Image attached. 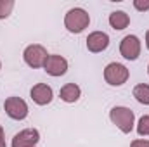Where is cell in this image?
<instances>
[{
	"label": "cell",
	"instance_id": "obj_1",
	"mask_svg": "<svg viewBox=\"0 0 149 147\" xmlns=\"http://www.w3.org/2000/svg\"><path fill=\"white\" fill-rule=\"evenodd\" d=\"M88 23H90V16L87 14V10L80 7L70 9L64 17V26L70 33H81L88 26Z\"/></svg>",
	"mask_w": 149,
	"mask_h": 147
},
{
	"label": "cell",
	"instance_id": "obj_2",
	"mask_svg": "<svg viewBox=\"0 0 149 147\" xmlns=\"http://www.w3.org/2000/svg\"><path fill=\"white\" fill-rule=\"evenodd\" d=\"M109 118H111V121L123 132V133H130V132L134 130L135 116H134V111L132 109L123 107V106L113 107L111 112H109Z\"/></svg>",
	"mask_w": 149,
	"mask_h": 147
},
{
	"label": "cell",
	"instance_id": "obj_3",
	"mask_svg": "<svg viewBox=\"0 0 149 147\" xmlns=\"http://www.w3.org/2000/svg\"><path fill=\"white\" fill-rule=\"evenodd\" d=\"M104 80L113 87H120L128 80V69L120 62H111L104 69Z\"/></svg>",
	"mask_w": 149,
	"mask_h": 147
},
{
	"label": "cell",
	"instance_id": "obj_4",
	"mask_svg": "<svg viewBox=\"0 0 149 147\" xmlns=\"http://www.w3.org/2000/svg\"><path fill=\"white\" fill-rule=\"evenodd\" d=\"M23 57L30 68H42L45 64L49 54H47L45 47H42V45H30V47H26Z\"/></svg>",
	"mask_w": 149,
	"mask_h": 147
},
{
	"label": "cell",
	"instance_id": "obj_5",
	"mask_svg": "<svg viewBox=\"0 0 149 147\" xmlns=\"http://www.w3.org/2000/svg\"><path fill=\"white\" fill-rule=\"evenodd\" d=\"M3 109L9 118L17 119V121H21L28 116V104L19 97H9L3 104Z\"/></svg>",
	"mask_w": 149,
	"mask_h": 147
},
{
	"label": "cell",
	"instance_id": "obj_6",
	"mask_svg": "<svg viewBox=\"0 0 149 147\" xmlns=\"http://www.w3.org/2000/svg\"><path fill=\"white\" fill-rule=\"evenodd\" d=\"M120 52L125 59L128 61H135L141 54V40L135 35H127L120 43Z\"/></svg>",
	"mask_w": 149,
	"mask_h": 147
},
{
	"label": "cell",
	"instance_id": "obj_7",
	"mask_svg": "<svg viewBox=\"0 0 149 147\" xmlns=\"http://www.w3.org/2000/svg\"><path fill=\"white\" fill-rule=\"evenodd\" d=\"M40 140V133L35 128H26L19 133L14 135L12 139V147H35Z\"/></svg>",
	"mask_w": 149,
	"mask_h": 147
},
{
	"label": "cell",
	"instance_id": "obj_8",
	"mask_svg": "<svg viewBox=\"0 0 149 147\" xmlns=\"http://www.w3.org/2000/svg\"><path fill=\"white\" fill-rule=\"evenodd\" d=\"M43 68H45L47 74H50V76H63V74L68 71V61L64 57L54 54V55H49L47 57Z\"/></svg>",
	"mask_w": 149,
	"mask_h": 147
},
{
	"label": "cell",
	"instance_id": "obj_9",
	"mask_svg": "<svg viewBox=\"0 0 149 147\" xmlns=\"http://www.w3.org/2000/svg\"><path fill=\"white\" fill-rule=\"evenodd\" d=\"M108 45H109V37L104 31H94V33H90L88 38H87V49L90 52H94V54L106 50Z\"/></svg>",
	"mask_w": 149,
	"mask_h": 147
},
{
	"label": "cell",
	"instance_id": "obj_10",
	"mask_svg": "<svg viewBox=\"0 0 149 147\" xmlns=\"http://www.w3.org/2000/svg\"><path fill=\"white\" fill-rule=\"evenodd\" d=\"M30 94H31L33 102H37L38 106H47V104L52 101V97H54L52 88H50L49 85H45V83H37V85L31 88Z\"/></svg>",
	"mask_w": 149,
	"mask_h": 147
},
{
	"label": "cell",
	"instance_id": "obj_11",
	"mask_svg": "<svg viewBox=\"0 0 149 147\" xmlns=\"http://www.w3.org/2000/svg\"><path fill=\"white\" fill-rule=\"evenodd\" d=\"M80 95H81V90H80V87L78 85H74V83H66L63 88H61V92H59V97L64 101V102H76L78 99H80Z\"/></svg>",
	"mask_w": 149,
	"mask_h": 147
},
{
	"label": "cell",
	"instance_id": "obj_12",
	"mask_svg": "<svg viewBox=\"0 0 149 147\" xmlns=\"http://www.w3.org/2000/svg\"><path fill=\"white\" fill-rule=\"evenodd\" d=\"M109 24H111V28L118 30V31L120 30H125L130 24V17L123 10H114V12L109 14Z\"/></svg>",
	"mask_w": 149,
	"mask_h": 147
},
{
	"label": "cell",
	"instance_id": "obj_13",
	"mask_svg": "<svg viewBox=\"0 0 149 147\" xmlns=\"http://www.w3.org/2000/svg\"><path fill=\"white\" fill-rule=\"evenodd\" d=\"M134 97L137 99V102L144 104V106H149V85L146 83H141L134 88Z\"/></svg>",
	"mask_w": 149,
	"mask_h": 147
},
{
	"label": "cell",
	"instance_id": "obj_14",
	"mask_svg": "<svg viewBox=\"0 0 149 147\" xmlns=\"http://www.w3.org/2000/svg\"><path fill=\"white\" fill-rule=\"evenodd\" d=\"M12 9H14V2L12 0H0V19L9 17Z\"/></svg>",
	"mask_w": 149,
	"mask_h": 147
},
{
	"label": "cell",
	"instance_id": "obj_15",
	"mask_svg": "<svg viewBox=\"0 0 149 147\" xmlns=\"http://www.w3.org/2000/svg\"><path fill=\"white\" fill-rule=\"evenodd\" d=\"M137 132L139 135H149V116H142L139 119V125H137Z\"/></svg>",
	"mask_w": 149,
	"mask_h": 147
},
{
	"label": "cell",
	"instance_id": "obj_16",
	"mask_svg": "<svg viewBox=\"0 0 149 147\" xmlns=\"http://www.w3.org/2000/svg\"><path fill=\"white\" fill-rule=\"evenodd\" d=\"M134 7H135L137 10H141V12L149 10V0H146V2H142V0H135V2H134Z\"/></svg>",
	"mask_w": 149,
	"mask_h": 147
},
{
	"label": "cell",
	"instance_id": "obj_17",
	"mask_svg": "<svg viewBox=\"0 0 149 147\" xmlns=\"http://www.w3.org/2000/svg\"><path fill=\"white\" fill-rule=\"evenodd\" d=\"M130 147H149V140H134L132 144H130Z\"/></svg>",
	"mask_w": 149,
	"mask_h": 147
},
{
	"label": "cell",
	"instance_id": "obj_18",
	"mask_svg": "<svg viewBox=\"0 0 149 147\" xmlns=\"http://www.w3.org/2000/svg\"><path fill=\"white\" fill-rule=\"evenodd\" d=\"M0 147H7V144H5V137H3V128H2V125H0Z\"/></svg>",
	"mask_w": 149,
	"mask_h": 147
},
{
	"label": "cell",
	"instance_id": "obj_19",
	"mask_svg": "<svg viewBox=\"0 0 149 147\" xmlns=\"http://www.w3.org/2000/svg\"><path fill=\"white\" fill-rule=\"evenodd\" d=\"M146 45H148V49H149V30H148V33H146Z\"/></svg>",
	"mask_w": 149,
	"mask_h": 147
},
{
	"label": "cell",
	"instance_id": "obj_20",
	"mask_svg": "<svg viewBox=\"0 0 149 147\" xmlns=\"http://www.w3.org/2000/svg\"><path fill=\"white\" fill-rule=\"evenodd\" d=\"M148 73H149V66H148Z\"/></svg>",
	"mask_w": 149,
	"mask_h": 147
},
{
	"label": "cell",
	"instance_id": "obj_21",
	"mask_svg": "<svg viewBox=\"0 0 149 147\" xmlns=\"http://www.w3.org/2000/svg\"><path fill=\"white\" fill-rule=\"evenodd\" d=\"M0 68H2V62H0Z\"/></svg>",
	"mask_w": 149,
	"mask_h": 147
}]
</instances>
